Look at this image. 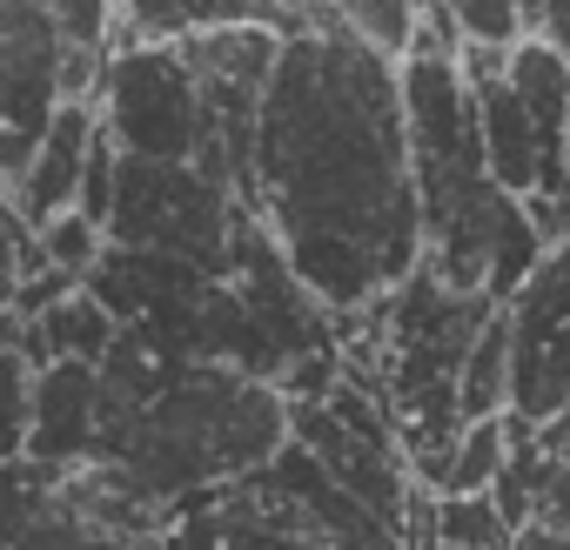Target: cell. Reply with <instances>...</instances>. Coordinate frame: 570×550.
<instances>
[{"label": "cell", "mask_w": 570, "mask_h": 550, "mask_svg": "<svg viewBox=\"0 0 570 550\" xmlns=\"http://www.w3.org/2000/svg\"><path fill=\"white\" fill-rule=\"evenodd\" d=\"M242 202L289 283L330 310H363L423 268L396 68L363 55L336 8H309V35L275 48Z\"/></svg>", "instance_id": "6da1fadb"}, {"label": "cell", "mask_w": 570, "mask_h": 550, "mask_svg": "<svg viewBox=\"0 0 570 550\" xmlns=\"http://www.w3.org/2000/svg\"><path fill=\"white\" fill-rule=\"evenodd\" d=\"M403 121H410V168H416V222H423V275L443 296L497 303L537 268L543 235L483 175L470 88L443 61H403Z\"/></svg>", "instance_id": "7a4b0ae2"}, {"label": "cell", "mask_w": 570, "mask_h": 550, "mask_svg": "<svg viewBox=\"0 0 570 550\" xmlns=\"http://www.w3.org/2000/svg\"><path fill=\"white\" fill-rule=\"evenodd\" d=\"M289 450V396L235 363H175L168 383L101 443L155 510L242 483Z\"/></svg>", "instance_id": "3957f363"}, {"label": "cell", "mask_w": 570, "mask_h": 550, "mask_svg": "<svg viewBox=\"0 0 570 550\" xmlns=\"http://www.w3.org/2000/svg\"><path fill=\"white\" fill-rule=\"evenodd\" d=\"M161 550H403V537L289 443L255 477L175 503L161 517Z\"/></svg>", "instance_id": "277c9868"}, {"label": "cell", "mask_w": 570, "mask_h": 550, "mask_svg": "<svg viewBox=\"0 0 570 550\" xmlns=\"http://www.w3.org/2000/svg\"><path fill=\"white\" fill-rule=\"evenodd\" d=\"M161 517L101 456L0 470V550H161Z\"/></svg>", "instance_id": "5b68a950"}, {"label": "cell", "mask_w": 570, "mask_h": 550, "mask_svg": "<svg viewBox=\"0 0 570 550\" xmlns=\"http://www.w3.org/2000/svg\"><path fill=\"white\" fill-rule=\"evenodd\" d=\"M101 235H115L128 255H161L195 275H215L235 242V208H228V188L208 181L202 168H161V161L115 155V195H108Z\"/></svg>", "instance_id": "8992f818"}, {"label": "cell", "mask_w": 570, "mask_h": 550, "mask_svg": "<svg viewBox=\"0 0 570 550\" xmlns=\"http://www.w3.org/2000/svg\"><path fill=\"white\" fill-rule=\"evenodd\" d=\"M95 121L121 161H161V168H202L208 128L195 81L175 48H115L108 75L95 88Z\"/></svg>", "instance_id": "52a82bcc"}, {"label": "cell", "mask_w": 570, "mask_h": 550, "mask_svg": "<svg viewBox=\"0 0 570 550\" xmlns=\"http://www.w3.org/2000/svg\"><path fill=\"white\" fill-rule=\"evenodd\" d=\"M510 410L517 423L543 430L570 410V235L537 255V268L517 283L510 310Z\"/></svg>", "instance_id": "ba28073f"}, {"label": "cell", "mask_w": 570, "mask_h": 550, "mask_svg": "<svg viewBox=\"0 0 570 550\" xmlns=\"http://www.w3.org/2000/svg\"><path fill=\"white\" fill-rule=\"evenodd\" d=\"M61 115V41L41 0H0V188Z\"/></svg>", "instance_id": "9c48e42d"}, {"label": "cell", "mask_w": 570, "mask_h": 550, "mask_svg": "<svg viewBox=\"0 0 570 550\" xmlns=\"http://www.w3.org/2000/svg\"><path fill=\"white\" fill-rule=\"evenodd\" d=\"M95 141H101L95 108H61V115L48 121L41 148L28 155V168H21L8 188H0V208H8L28 235H41L48 222L75 215V202H81V168H88Z\"/></svg>", "instance_id": "30bf717a"}, {"label": "cell", "mask_w": 570, "mask_h": 550, "mask_svg": "<svg viewBox=\"0 0 570 550\" xmlns=\"http://www.w3.org/2000/svg\"><path fill=\"white\" fill-rule=\"evenodd\" d=\"M101 450V383L88 363H41L35 370V423H28V463L68 470L95 463Z\"/></svg>", "instance_id": "8fae6325"}, {"label": "cell", "mask_w": 570, "mask_h": 550, "mask_svg": "<svg viewBox=\"0 0 570 550\" xmlns=\"http://www.w3.org/2000/svg\"><path fill=\"white\" fill-rule=\"evenodd\" d=\"M456 410H463L470 423L510 410V330H503V310H497V316L470 336V350H463V370H456Z\"/></svg>", "instance_id": "7c38bea8"}, {"label": "cell", "mask_w": 570, "mask_h": 550, "mask_svg": "<svg viewBox=\"0 0 570 550\" xmlns=\"http://www.w3.org/2000/svg\"><path fill=\"white\" fill-rule=\"evenodd\" d=\"M28 423H35V363L0 330V470L28 463Z\"/></svg>", "instance_id": "4fadbf2b"}, {"label": "cell", "mask_w": 570, "mask_h": 550, "mask_svg": "<svg viewBox=\"0 0 570 550\" xmlns=\"http://www.w3.org/2000/svg\"><path fill=\"white\" fill-rule=\"evenodd\" d=\"M343 35L376 55L383 68H403L410 61V35H416V8H403V0H350V8H336Z\"/></svg>", "instance_id": "5bb4252c"}, {"label": "cell", "mask_w": 570, "mask_h": 550, "mask_svg": "<svg viewBox=\"0 0 570 550\" xmlns=\"http://www.w3.org/2000/svg\"><path fill=\"white\" fill-rule=\"evenodd\" d=\"M503 463H510V416H483V423H470L463 436H456V463L443 470V490L450 497H490V483L503 477Z\"/></svg>", "instance_id": "9a60e30c"}, {"label": "cell", "mask_w": 570, "mask_h": 550, "mask_svg": "<svg viewBox=\"0 0 570 550\" xmlns=\"http://www.w3.org/2000/svg\"><path fill=\"white\" fill-rule=\"evenodd\" d=\"M436 537H443V550H510L517 543V530L497 517L490 497H443L436 503Z\"/></svg>", "instance_id": "2e32d148"}, {"label": "cell", "mask_w": 570, "mask_h": 550, "mask_svg": "<svg viewBox=\"0 0 570 550\" xmlns=\"http://www.w3.org/2000/svg\"><path fill=\"white\" fill-rule=\"evenodd\" d=\"M35 248H41V268H55V275H68V283H75L81 268L101 262V228L81 222V215H61V222H48L35 235Z\"/></svg>", "instance_id": "e0dca14e"}, {"label": "cell", "mask_w": 570, "mask_h": 550, "mask_svg": "<svg viewBox=\"0 0 570 550\" xmlns=\"http://www.w3.org/2000/svg\"><path fill=\"white\" fill-rule=\"evenodd\" d=\"M450 21H456L463 48H517L523 41V8L517 0H463V8H450Z\"/></svg>", "instance_id": "ac0fdd59"}, {"label": "cell", "mask_w": 570, "mask_h": 550, "mask_svg": "<svg viewBox=\"0 0 570 550\" xmlns=\"http://www.w3.org/2000/svg\"><path fill=\"white\" fill-rule=\"evenodd\" d=\"M523 41L550 48L570 68V0H530V8H523Z\"/></svg>", "instance_id": "d6986e66"}, {"label": "cell", "mask_w": 570, "mask_h": 550, "mask_svg": "<svg viewBox=\"0 0 570 550\" xmlns=\"http://www.w3.org/2000/svg\"><path fill=\"white\" fill-rule=\"evenodd\" d=\"M21 242H35L8 208H0V316H8V303H14V289H21Z\"/></svg>", "instance_id": "ffe728a7"}, {"label": "cell", "mask_w": 570, "mask_h": 550, "mask_svg": "<svg viewBox=\"0 0 570 550\" xmlns=\"http://www.w3.org/2000/svg\"><path fill=\"white\" fill-rule=\"evenodd\" d=\"M537 456H557V463H570V410L543 423V436H537Z\"/></svg>", "instance_id": "44dd1931"}, {"label": "cell", "mask_w": 570, "mask_h": 550, "mask_svg": "<svg viewBox=\"0 0 570 550\" xmlns=\"http://www.w3.org/2000/svg\"><path fill=\"white\" fill-rule=\"evenodd\" d=\"M557 175L570 181V108H563V141H557Z\"/></svg>", "instance_id": "7402d4cb"}]
</instances>
